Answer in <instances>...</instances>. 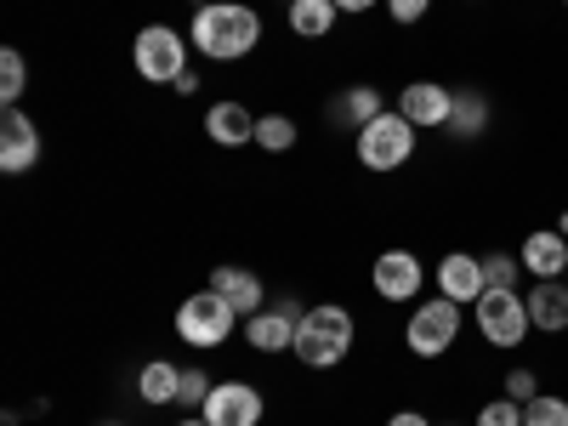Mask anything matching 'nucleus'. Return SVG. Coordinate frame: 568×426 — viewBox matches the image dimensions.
I'll use <instances>...</instances> for the list:
<instances>
[{"label": "nucleus", "mask_w": 568, "mask_h": 426, "mask_svg": "<svg viewBox=\"0 0 568 426\" xmlns=\"http://www.w3.org/2000/svg\"><path fill=\"white\" fill-rule=\"evenodd\" d=\"M187 40L211 63H240L262 45V18H256V7H240V0H211V7L194 12Z\"/></svg>", "instance_id": "1"}, {"label": "nucleus", "mask_w": 568, "mask_h": 426, "mask_svg": "<svg viewBox=\"0 0 568 426\" xmlns=\"http://www.w3.org/2000/svg\"><path fill=\"white\" fill-rule=\"evenodd\" d=\"M353 342H358L353 307H342V302H318V307L302 313V324H296V347H291V353H296L307 369H336V364L353 353Z\"/></svg>", "instance_id": "2"}, {"label": "nucleus", "mask_w": 568, "mask_h": 426, "mask_svg": "<svg viewBox=\"0 0 568 426\" xmlns=\"http://www.w3.org/2000/svg\"><path fill=\"white\" fill-rule=\"evenodd\" d=\"M415 142H420V125H409L398 109H387V114H375L369 125H358L353 154H358L364 171H404L415 160Z\"/></svg>", "instance_id": "3"}, {"label": "nucleus", "mask_w": 568, "mask_h": 426, "mask_svg": "<svg viewBox=\"0 0 568 426\" xmlns=\"http://www.w3.org/2000/svg\"><path fill=\"white\" fill-rule=\"evenodd\" d=\"M460 324H466V307L449 302V296H433V302H420L404 324V347L415 358H444L455 342H460Z\"/></svg>", "instance_id": "4"}, {"label": "nucleus", "mask_w": 568, "mask_h": 426, "mask_svg": "<svg viewBox=\"0 0 568 426\" xmlns=\"http://www.w3.org/2000/svg\"><path fill=\"white\" fill-rule=\"evenodd\" d=\"M471 318H478V336H484L489 347H500V353L524 347V336L535 329L524 291H484L478 302H471Z\"/></svg>", "instance_id": "5"}, {"label": "nucleus", "mask_w": 568, "mask_h": 426, "mask_svg": "<svg viewBox=\"0 0 568 426\" xmlns=\"http://www.w3.org/2000/svg\"><path fill=\"white\" fill-rule=\"evenodd\" d=\"M131 63L149 85H176L187 74V40L171 29V23H149L131 45Z\"/></svg>", "instance_id": "6"}, {"label": "nucleus", "mask_w": 568, "mask_h": 426, "mask_svg": "<svg viewBox=\"0 0 568 426\" xmlns=\"http://www.w3.org/2000/svg\"><path fill=\"white\" fill-rule=\"evenodd\" d=\"M233 329H240V313H233V307L211 291V284L176 307V336H182L187 347H222Z\"/></svg>", "instance_id": "7"}, {"label": "nucleus", "mask_w": 568, "mask_h": 426, "mask_svg": "<svg viewBox=\"0 0 568 426\" xmlns=\"http://www.w3.org/2000/svg\"><path fill=\"white\" fill-rule=\"evenodd\" d=\"M369 284H375L382 302H415L420 284H426V267H420L415 251H382L375 267H369Z\"/></svg>", "instance_id": "8"}, {"label": "nucleus", "mask_w": 568, "mask_h": 426, "mask_svg": "<svg viewBox=\"0 0 568 426\" xmlns=\"http://www.w3.org/2000/svg\"><path fill=\"white\" fill-rule=\"evenodd\" d=\"M45 154V142H40V125L23 114V109H7V120H0V171L7 176H23L34 171Z\"/></svg>", "instance_id": "9"}, {"label": "nucleus", "mask_w": 568, "mask_h": 426, "mask_svg": "<svg viewBox=\"0 0 568 426\" xmlns=\"http://www.w3.org/2000/svg\"><path fill=\"white\" fill-rule=\"evenodd\" d=\"M449 109H455V91L444 85V80H409L404 91H398V114L409 120V125H433V131H444L449 125Z\"/></svg>", "instance_id": "10"}, {"label": "nucleus", "mask_w": 568, "mask_h": 426, "mask_svg": "<svg viewBox=\"0 0 568 426\" xmlns=\"http://www.w3.org/2000/svg\"><path fill=\"white\" fill-rule=\"evenodd\" d=\"M262 409H267V404H262V393H256L251 382H216L200 415H205L211 426H256Z\"/></svg>", "instance_id": "11"}, {"label": "nucleus", "mask_w": 568, "mask_h": 426, "mask_svg": "<svg viewBox=\"0 0 568 426\" xmlns=\"http://www.w3.org/2000/svg\"><path fill=\"white\" fill-rule=\"evenodd\" d=\"M296 324H302V307H296V302L262 307L256 318H245V342H251L256 353H291V347H296Z\"/></svg>", "instance_id": "12"}, {"label": "nucleus", "mask_w": 568, "mask_h": 426, "mask_svg": "<svg viewBox=\"0 0 568 426\" xmlns=\"http://www.w3.org/2000/svg\"><path fill=\"white\" fill-rule=\"evenodd\" d=\"M438 296H449V302H460V307H471L484 291H489V278H484V256H471V251H449L444 262H438Z\"/></svg>", "instance_id": "13"}, {"label": "nucleus", "mask_w": 568, "mask_h": 426, "mask_svg": "<svg viewBox=\"0 0 568 426\" xmlns=\"http://www.w3.org/2000/svg\"><path fill=\"white\" fill-rule=\"evenodd\" d=\"M517 256H524V273H529V284L535 278H562L568 273V240L557 227H535L524 245H517Z\"/></svg>", "instance_id": "14"}, {"label": "nucleus", "mask_w": 568, "mask_h": 426, "mask_svg": "<svg viewBox=\"0 0 568 426\" xmlns=\"http://www.w3.org/2000/svg\"><path fill=\"white\" fill-rule=\"evenodd\" d=\"M524 302H529V324L540 336H562L568 329V284L562 278H535L524 291Z\"/></svg>", "instance_id": "15"}, {"label": "nucleus", "mask_w": 568, "mask_h": 426, "mask_svg": "<svg viewBox=\"0 0 568 426\" xmlns=\"http://www.w3.org/2000/svg\"><path fill=\"white\" fill-rule=\"evenodd\" d=\"M489 120H495L489 91H478V85H460V91H455V109H449L444 136H455V142H478V136L489 131Z\"/></svg>", "instance_id": "16"}, {"label": "nucleus", "mask_w": 568, "mask_h": 426, "mask_svg": "<svg viewBox=\"0 0 568 426\" xmlns=\"http://www.w3.org/2000/svg\"><path fill=\"white\" fill-rule=\"evenodd\" d=\"M205 136L216 142V149H245V142H256V114L245 103H211L205 109Z\"/></svg>", "instance_id": "17"}, {"label": "nucleus", "mask_w": 568, "mask_h": 426, "mask_svg": "<svg viewBox=\"0 0 568 426\" xmlns=\"http://www.w3.org/2000/svg\"><path fill=\"white\" fill-rule=\"evenodd\" d=\"M211 291H216L233 313H240V318H256L262 302H267V296H262V278L245 273V267H216V273H211Z\"/></svg>", "instance_id": "18"}, {"label": "nucleus", "mask_w": 568, "mask_h": 426, "mask_svg": "<svg viewBox=\"0 0 568 426\" xmlns=\"http://www.w3.org/2000/svg\"><path fill=\"white\" fill-rule=\"evenodd\" d=\"M176 387H182V369L171 364V358H149V364H142L136 369V398L142 404H176Z\"/></svg>", "instance_id": "19"}, {"label": "nucleus", "mask_w": 568, "mask_h": 426, "mask_svg": "<svg viewBox=\"0 0 568 426\" xmlns=\"http://www.w3.org/2000/svg\"><path fill=\"white\" fill-rule=\"evenodd\" d=\"M329 29H336V0H291V34L324 40Z\"/></svg>", "instance_id": "20"}, {"label": "nucleus", "mask_w": 568, "mask_h": 426, "mask_svg": "<svg viewBox=\"0 0 568 426\" xmlns=\"http://www.w3.org/2000/svg\"><path fill=\"white\" fill-rule=\"evenodd\" d=\"M484 278H489V291H524V256L517 251H489L484 256Z\"/></svg>", "instance_id": "21"}, {"label": "nucleus", "mask_w": 568, "mask_h": 426, "mask_svg": "<svg viewBox=\"0 0 568 426\" xmlns=\"http://www.w3.org/2000/svg\"><path fill=\"white\" fill-rule=\"evenodd\" d=\"M256 142L267 154H291L296 149V120L291 114H256Z\"/></svg>", "instance_id": "22"}, {"label": "nucleus", "mask_w": 568, "mask_h": 426, "mask_svg": "<svg viewBox=\"0 0 568 426\" xmlns=\"http://www.w3.org/2000/svg\"><path fill=\"white\" fill-rule=\"evenodd\" d=\"M336 114L353 120V125H369L375 114H387V103H382V91H375V85H353L347 98L336 103Z\"/></svg>", "instance_id": "23"}, {"label": "nucleus", "mask_w": 568, "mask_h": 426, "mask_svg": "<svg viewBox=\"0 0 568 426\" xmlns=\"http://www.w3.org/2000/svg\"><path fill=\"white\" fill-rule=\"evenodd\" d=\"M23 91H29V63H23L18 45H7V52H0V98H7V109H18Z\"/></svg>", "instance_id": "24"}, {"label": "nucleus", "mask_w": 568, "mask_h": 426, "mask_svg": "<svg viewBox=\"0 0 568 426\" xmlns=\"http://www.w3.org/2000/svg\"><path fill=\"white\" fill-rule=\"evenodd\" d=\"M524 426H568V398L557 393H540L524 404Z\"/></svg>", "instance_id": "25"}, {"label": "nucleus", "mask_w": 568, "mask_h": 426, "mask_svg": "<svg viewBox=\"0 0 568 426\" xmlns=\"http://www.w3.org/2000/svg\"><path fill=\"white\" fill-rule=\"evenodd\" d=\"M211 387H216V382H211L205 369H182V387H176V404H182V409H205Z\"/></svg>", "instance_id": "26"}, {"label": "nucleus", "mask_w": 568, "mask_h": 426, "mask_svg": "<svg viewBox=\"0 0 568 426\" xmlns=\"http://www.w3.org/2000/svg\"><path fill=\"white\" fill-rule=\"evenodd\" d=\"M471 426H524V404H517V398H489Z\"/></svg>", "instance_id": "27"}, {"label": "nucleus", "mask_w": 568, "mask_h": 426, "mask_svg": "<svg viewBox=\"0 0 568 426\" xmlns=\"http://www.w3.org/2000/svg\"><path fill=\"white\" fill-rule=\"evenodd\" d=\"M506 398H517V404H529V398H540V375H535L529 364H517V369H506Z\"/></svg>", "instance_id": "28"}, {"label": "nucleus", "mask_w": 568, "mask_h": 426, "mask_svg": "<svg viewBox=\"0 0 568 426\" xmlns=\"http://www.w3.org/2000/svg\"><path fill=\"white\" fill-rule=\"evenodd\" d=\"M426 12H433V0H387V18L393 23H420Z\"/></svg>", "instance_id": "29"}, {"label": "nucleus", "mask_w": 568, "mask_h": 426, "mask_svg": "<svg viewBox=\"0 0 568 426\" xmlns=\"http://www.w3.org/2000/svg\"><path fill=\"white\" fill-rule=\"evenodd\" d=\"M369 7H387V0H336V12H353V18L369 12Z\"/></svg>", "instance_id": "30"}, {"label": "nucleus", "mask_w": 568, "mask_h": 426, "mask_svg": "<svg viewBox=\"0 0 568 426\" xmlns=\"http://www.w3.org/2000/svg\"><path fill=\"white\" fill-rule=\"evenodd\" d=\"M387 426H433V420H426V415H415V409H398Z\"/></svg>", "instance_id": "31"}, {"label": "nucleus", "mask_w": 568, "mask_h": 426, "mask_svg": "<svg viewBox=\"0 0 568 426\" xmlns=\"http://www.w3.org/2000/svg\"><path fill=\"white\" fill-rule=\"evenodd\" d=\"M557 233H562V240H568V211H562V216H557Z\"/></svg>", "instance_id": "32"}, {"label": "nucleus", "mask_w": 568, "mask_h": 426, "mask_svg": "<svg viewBox=\"0 0 568 426\" xmlns=\"http://www.w3.org/2000/svg\"><path fill=\"white\" fill-rule=\"evenodd\" d=\"M182 426H211V420H205V415H194V420H182Z\"/></svg>", "instance_id": "33"}, {"label": "nucleus", "mask_w": 568, "mask_h": 426, "mask_svg": "<svg viewBox=\"0 0 568 426\" xmlns=\"http://www.w3.org/2000/svg\"><path fill=\"white\" fill-rule=\"evenodd\" d=\"M187 7H194V12H200V7H211V0H187Z\"/></svg>", "instance_id": "34"}, {"label": "nucleus", "mask_w": 568, "mask_h": 426, "mask_svg": "<svg viewBox=\"0 0 568 426\" xmlns=\"http://www.w3.org/2000/svg\"><path fill=\"white\" fill-rule=\"evenodd\" d=\"M562 284H568V273H562Z\"/></svg>", "instance_id": "35"}, {"label": "nucleus", "mask_w": 568, "mask_h": 426, "mask_svg": "<svg viewBox=\"0 0 568 426\" xmlns=\"http://www.w3.org/2000/svg\"><path fill=\"white\" fill-rule=\"evenodd\" d=\"M562 7H568V0H562Z\"/></svg>", "instance_id": "36"}, {"label": "nucleus", "mask_w": 568, "mask_h": 426, "mask_svg": "<svg viewBox=\"0 0 568 426\" xmlns=\"http://www.w3.org/2000/svg\"><path fill=\"white\" fill-rule=\"evenodd\" d=\"M109 426H114V420H109Z\"/></svg>", "instance_id": "37"}]
</instances>
